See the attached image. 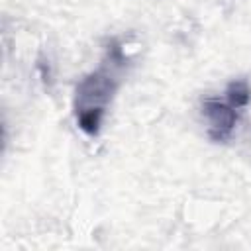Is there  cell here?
<instances>
[{"mask_svg":"<svg viewBox=\"0 0 251 251\" xmlns=\"http://www.w3.org/2000/svg\"><path fill=\"white\" fill-rule=\"evenodd\" d=\"M127 57L122 51L120 41H110L104 59L98 69L82 76L75 88V116L78 127L86 135H98L104 114L120 86L122 71Z\"/></svg>","mask_w":251,"mask_h":251,"instance_id":"obj_1","label":"cell"},{"mask_svg":"<svg viewBox=\"0 0 251 251\" xmlns=\"http://www.w3.org/2000/svg\"><path fill=\"white\" fill-rule=\"evenodd\" d=\"M202 114L208 124V137L216 143H226L237 124V110L220 98H206L202 102Z\"/></svg>","mask_w":251,"mask_h":251,"instance_id":"obj_2","label":"cell"},{"mask_svg":"<svg viewBox=\"0 0 251 251\" xmlns=\"http://www.w3.org/2000/svg\"><path fill=\"white\" fill-rule=\"evenodd\" d=\"M226 100L235 108V110H241L249 104L251 100V88L245 80H231L226 88Z\"/></svg>","mask_w":251,"mask_h":251,"instance_id":"obj_3","label":"cell"}]
</instances>
